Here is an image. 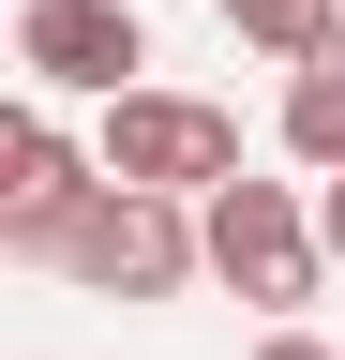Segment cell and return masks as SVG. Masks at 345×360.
<instances>
[{
  "label": "cell",
  "mask_w": 345,
  "mask_h": 360,
  "mask_svg": "<svg viewBox=\"0 0 345 360\" xmlns=\"http://www.w3.org/2000/svg\"><path fill=\"white\" fill-rule=\"evenodd\" d=\"M46 270H75L91 300H181L195 270H210V210L195 195H150V180H105V195L60 225Z\"/></svg>",
  "instance_id": "1"
},
{
  "label": "cell",
  "mask_w": 345,
  "mask_h": 360,
  "mask_svg": "<svg viewBox=\"0 0 345 360\" xmlns=\"http://www.w3.org/2000/svg\"><path fill=\"white\" fill-rule=\"evenodd\" d=\"M271 135H285V165H345V45H315V60L285 75V105H271Z\"/></svg>",
  "instance_id": "6"
},
{
  "label": "cell",
  "mask_w": 345,
  "mask_h": 360,
  "mask_svg": "<svg viewBox=\"0 0 345 360\" xmlns=\"http://www.w3.org/2000/svg\"><path fill=\"white\" fill-rule=\"evenodd\" d=\"M15 60H30V90H75V105H120V90H150L136 60H150V15L136 0H30L15 15Z\"/></svg>",
  "instance_id": "4"
},
{
  "label": "cell",
  "mask_w": 345,
  "mask_h": 360,
  "mask_svg": "<svg viewBox=\"0 0 345 360\" xmlns=\"http://www.w3.org/2000/svg\"><path fill=\"white\" fill-rule=\"evenodd\" d=\"M210 210V285H240L255 315H285L315 300V270H330V240H315V195L300 180H226V195H195Z\"/></svg>",
  "instance_id": "2"
},
{
  "label": "cell",
  "mask_w": 345,
  "mask_h": 360,
  "mask_svg": "<svg viewBox=\"0 0 345 360\" xmlns=\"http://www.w3.org/2000/svg\"><path fill=\"white\" fill-rule=\"evenodd\" d=\"M315 240H330V255H345V165H330V180H315Z\"/></svg>",
  "instance_id": "9"
},
{
  "label": "cell",
  "mask_w": 345,
  "mask_h": 360,
  "mask_svg": "<svg viewBox=\"0 0 345 360\" xmlns=\"http://www.w3.org/2000/svg\"><path fill=\"white\" fill-rule=\"evenodd\" d=\"M91 150H105V180H150V195H226L240 180V120L210 90H120Z\"/></svg>",
  "instance_id": "3"
},
{
  "label": "cell",
  "mask_w": 345,
  "mask_h": 360,
  "mask_svg": "<svg viewBox=\"0 0 345 360\" xmlns=\"http://www.w3.org/2000/svg\"><path fill=\"white\" fill-rule=\"evenodd\" d=\"M255 360H345V345H315V330L285 315V330H255Z\"/></svg>",
  "instance_id": "8"
},
{
  "label": "cell",
  "mask_w": 345,
  "mask_h": 360,
  "mask_svg": "<svg viewBox=\"0 0 345 360\" xmlns=\"http://www.w3.org/2000/svg\"><path fill=\"white\" fill-rule=\"evenodd\" d=\"M105 195V150H75L60 135V105L30 90L15 105V135H0V255H60V225Z\"/></svg>",
  "instance_id": "5"
},
{
  "label": "cell",
  "mask_w": 345,
  "mask_h": 360,
  "mask_svg": "<svg viewBox=\"0 0 345 360\" xmlns=\"http://www.w3.org/2000/svg\"><path fill=\"white\" fill-rule=\"evenodd\" d=\"M210 15H226L240 45H255V60H315V45H345V0H210Z\"/></svg>",
  "instance_id": "7"
}]
</instances>
